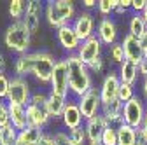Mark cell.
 I'll use <instances>...</instances> for the list:
<instances>
[{"mask_svg": "<svg viewBox=\"0 0 147 145\" xmlns=\"http://www.w3.org/2000/svg\"><path fill=\"white\" fill-rule=\"evenodd\" d=\"M54 56L47 51H30L23 56H18L14 61V74L18 77H28L32 75L37 82L49 86L54 66H56Z\"/></svg>", "mask_w": 147, "mask_h": 145, "instance_id": "obj_1", "label": "cell"}, {"mask_svg": "<svg viewBox=\"0 0 147 145\" xmlns=\"http://www.w3.org/2000/svg\"><path fill=\"white\" fill-rule=\"evenodd\" d=\"M67 65V74H68V89L70 96L74 100L81 98L89 89H93V74L89 72L88 65L82 63V60L77 54H67L63 58Z\"/></svg>", "mask_w": 147, "mask_h": 145, "instance_id": "obj_2", "label": "cell"}, {"mask_svg": "<svg viewBox=\"0 0 147 145\" xmlns=\"http://www.w3.org/2000/svg\"><path fill=\"white\" fill-rule=\"evenodd\" d=\"M76 17L77 11L72 0H49L44 4V19L56 30L65 25H72Z\"/></svg>", "mask_w": 147, "mask_h": 145, "instance_id": "obj_3", "label": "cell"}, {"mask_svg": "<svg viewBox=\"0 0 147 145\" xmlns=\"http://www.w3.org/2000/svg\"><path fill=\"white\" fill-rule=\"evenodd\" d=\"M4 44L9 51L16 52L18 56H23L30 52L32 33L23 21H12L4 32Z\"/></svg>", "mask_w": 147, "mask_h": 145, "instance_id": "obj_4", "label": "cell"}, {"mask_svg": "<svg viewBox=\"0 0 147 145\" xmlns=\"http://www.w3.org/2000/svg\"><path fill=\"white\" fill-rule=\"evenodd\" d=\"M145 108H147V101L144 98H140L138 95L135 98H131L128 103H124L123 105V121H124V124L131 126L135 130H140L144 117H145Z\"/></svg>", "mask_w": 147, "mask_h": 145, "instance_id": "obj_5", "label": "cell"}, {"mask_svg": "<svg viewBox=\"0 0 147 145\" xmlns=\"http://www.w3.org/2000/svg\"><path fill=\"white\" fill-rule=\"evenodd\" d=\"M32 98V87L28 84V79L25 77H11V87H9V95H7V103H18L28 107Z\"/></svg>", "mask_w": 147, "mask_h": 145, "instance_id": "obj_6", "label": "cell"}, {"mask_svg": "<svg viewBox=\"0 0 147 145\" xmlns=\"http://www.w3.org/2000/svg\"><path fill=\"white\" fill-rule=\"evenodd\" d=\"M77 105L81 108V114L84 117V121L95 117L98 114H102V96H100V89L93 87L88 93H84L81 98H77Z\"/></svg>", "mask_w": 147, "mask_h": 145, "instance_id": "obj_7", "label": "cell"}, {"mask_svg": "<svg viewBox=\"0 0 147 145\" xmlns=\"http://www.w3.org/2000/svg\"><path fill=\"white\" fill-rule=\"evenodd\" d=\"M96 25H98L96 17L91 14V11H81L72 23V26L76 30L77 37L81 39V42L88 40L89 37H93V35H96Z\"/></svg>", "mask_w": 147, "mask_h": 145, "instance_id": "obj_8", "label": "cell"}, {"mask_svg": "<svg viewBox=\"0 0 147 145\" xmlns=\"http://www.w3.org/2000/svg\"><path fill=\"white\" fill-rule=\"evenodd\" d=\"M49 91L54 95H60V96H70V89H68V74H67V65L65 60H58L56 66H54L53 72V77L49 82Z\"/></svg>", "mask_w": 147, "mask_h": 145, "instance_id": "obj_9", "label": "cell"}, {"mask_svg": "<svg viewBox=\"0 0 147 145\" xmlns=\"http://www.w3.org/2000/svg\"><path fill=\"white\" fill-rule=\"evenodd\" d=\"M102 51H103V44L100 42V39L96 37V35H93V37H89L88 40L81 42V46H79L76 54L82 60V63H86L89 66L93 61L102 58Z\"/></svg>", "mask_w": 147, "mask_h": 145, "instance_id": "obj_10", "label": "cell"}, {"mask_svg": "<svg viewBox=\"0 0 147 145\" xmlns=\"http://www.w3.org/2000/svg\"><path fill=\"white\" fill-rule=\"evenodd\" d=\"M42 17H44V4L39 2V0H30L28 7H26V12H25V17H23V23L30 30L32 37L40 32Z\"/></svg>", "mask_w": 147, "mask_h": 145, "instance_id": "obj_11", "label": "cell"}, {"mask_svg": "<svg viewBox=\"0 0 147 145\" xmlns=\"http://www.w3.org/2000/svg\"><path fill=\"white\" fill-rule=\"evenodd\" d=\"M117 35H119V28L114 17H100V21L96 25V37L100 39V42L110 47L112 44L117 42Z\"/></svg>", "mask_w": 147, "mask_h": 145, "instance_id": "obj_12", "label": "cell"}, {"mask_svg": "<svg viewBox=\"0 0 147 145\" xmlns=\"http://www.w3.org/2000/svg\"><path fill=\"white\" fill-rule=\"evenodd\" d=\"M119 87H121V81H119V75H117V70H110L103 77L102 86L98 87L100 89V96H102V105L117 100Z\"/></svg>", "mask_w": 147, "mask_h": 145, "instance_id": "obj_13", "label": "cell"}, {"mask_svg": "<svg viewBox=\"0 0 147 145\" xmlns=\"http://www.w3.org/2000/svg\"><path fill=\"white\" fill-rule=\"evenodd\" d=\"M61 122H63L67 131H72V130H77V128H82V126H84V117L81 114V108L77 105V100L68 98V103L65 107V112L61 115Z\"/></svg>", "mask_w": 147, "mask_h": 145, "instance_id": "obj_14", "label": "cell"}, {"mask_svg": "<svg viewBox=\"0 0 147 145\" xmlns=\"http://www.w3.org/2000/svg\"><path fill=\"white\" fill-rule=\"evenodd\" d=\"M56 40L67 51V54H76L81 46V39L77 37V33L72 25H65L56 30Z\"/></svg>", "mask_w": 147, "mask_h": 145, "instance_id": "obj_15", "label": "cell"}, {"mask_svg": "<svg viewBox=\"0 0 147 145\" xmlns=\"http://www.w3.org/2000/svg\"><path fill=\"white\" fill-rule=\"evenodd\" d=\"M121 44H123V49H124V58L128 61L135 63V65H140L145 56H144V51L140 47L138 39L133 37V35H130V33H126L123 37V40H121Z\"/></svg>", "mask_w": 147, "mask_h": 145, "instance_id": "obj_16", "label": "cell"}, {"mask_svg": "<svg viewBox=\"0 0 147 145\" xmlns=\"http://www.w3.org/2000/svg\"><path fill=\"white\" fill-rule=\"evenodd\" d=\"M107 128H109V122L102 114L84 121V130L88 135V142H100Z\"/></svg>", "mask_w": 147, "mask_h": 145, "instance_id": "obj_17", "label": "cell"}, {"mask_svg": "<svg viewBox=\"0 0 147 145\" xmlns=\"http://www.w3.org/2000/svg\"><path fill=\"white\" fill-rule=\"evenodd\" d=\"M123 105L119 100H114L110 103H103L102 105V115L107 119L109 126H112V128H119L121 124H124L123 121Z\"/></svg>", "mask_w": 147, "mask_h": 145, "instance_id": "obj_18", "label": "cell"}, {"mask_svg": "<svg viewBox=\"0 0 147 145\" xmlns=\"http://www.w3.org/2000/svg\"><path fill=\"white\" fill-rule=\"evenodd\" d=\"M26 115H28V124L37 128V130H42V131L51 121L46 107H40V105H32L30 103L26 107Z\"/></svg>", "mask_w": 147, "mask_h": 145, "instance_id": "obj_19", "label": "cell"}, {"mask_svg": "<svg viewBox=\"0 0 147 145\" xmlns=\"http://www.w3.org/2000/svg\"><path fill=\"white\" fill-rule=\"evenodd\" d=\"M67 103H68L67 96H60V95H54V93L49 91V96H47V101H46V110H47L49 117L54 119V121L61 119Z\"/></svg>", "mask_w": 147, "mask_h": 145, "instance_id": "obj_20", "label": "cell"}, {"mask_svg": "<svg viewBox=\"0 0 147 145\" xmlns=\"http://www.w3.org/2000/svg\"><path fill=\"white\" fill-rule=\"evenodd\" d=\"M9 115H11V124L18 131H23L28 128V115H26V107L18 105V103H9Z\"/></svg>", "mask_w": 147, "mask_h": 145, "instance_id": "obj_21", "label": "cell"}, {"mask_svg": "<svg viewBox=\"0 0 147 145\" xmlns=\"http://www.w3.org/2000/svg\"><path fill=\"white\" fill-rule=\"evenodd\" d=\"M117 75H119V81L121 84H130V86H135L137 81H138V65L131 63V61H128L124 60L119 68H117Z\"/></svg>", "mask_w": 147, "mask_h": 145, "instance_id": "obj_22", "label": "cell"}, {"mask_svg": "<svg viewBox=\"0 0 147 145\" xmlns=\"http://www.w3.org/2000/svg\"><path fill=\"white\" fill-rule=\"evenodd\" d=\"M42 135H44L42 130H37V128H33V126H28L26 130H23V131L18 133L16 143L18 145H39Z\"/></svg>", "mask_w": 147, "mask_h": 145, "instance_id": "obj_23", "label": "cell"}, {"mask_svg": "<svg viewBox=\"0 0 147 145\" xmlns=\"http://www.w3.org/2000/svg\"><path fill=\"white\" fill-rule=\"evenodd\" d=\"M147 32V23L144 21V17L140 12H133L128 19V33L133 35V37L140 39L142 35Z\"/></svg>", "mask_w": 147, "mask_h": 145, "instance_id": "obj_24", "label": "cell"}, {"mask_svg": "<svg viewBox=\"0 0 147 145\" xmlns=\"http://www.w3.org/2000/svg\"><path fill=\"white\" fill-rule=\"evenodd\" d=\"M138 138V130L128 124H121L117 128V145H135Z\"/></svg>", "mask_w": 147, "mask_h": 145, "instance_id": "obj_25", "label": "cell"}, {"mask_svg": "<svg viewBox=\"0 0 147 145\" xmlns=\"http://www.w3.org/2000/svg\"><path fill=\"white\" fill-rule=\"evenodd\" d=\"M26 7H28V2H25V0H11L9 2V16L12 17V21H23Z\"/></svg>", "mask_w": 147, "mask_h": 145, "instance_id": "obj_26", "label": "cell"}, {"mask_svg": "<svg viewBox=\"0 0 147 145\" xmlns=\"http://www.w3.org/2000/svg\"><path fill=\"white\" fill-rule=\"evenodd\" d=\"M116 7H117V0H100L96 5V11L102 17H110L114 14Z\"/></svg>", "mask_w": 147, "mask_h": 145, "instance_id": "obj_27", "label": "cell"}, {"mask_svg": "<svg viewBox=\"0 0 147 145\" xmlns=\"http://www.w3.org/2000/svg\"><path fill=\"white\" fill-rule=\"evenodd\" d=\"M109 60L116 63V65H121L126 58H124V49H123V44L121 42H116L109 47Z\"/></svg>", "mask_w": 147, "mask_h": 145, "instance_id": "obj_28", "label": "cell"}, {"mask_svg": "<svg viewBox=\"0 0 147 145\" xmlns=\"http://www.w3.org/2000/svg\"><path fill=\"white\" fill-rule=\"evenodd\" d=\"M137 93H135V86H130V84H121L119 87V95H117V100L121 103H128L131 98H135Z\"/></svg>", "mask_w": 147, "mask_h": 145, "instance_id": "obj_29", "label": "cell"}, {"mask_svg": "<svg viewBox=\"0 0 147 145\" xmlns=\"http://www.w3.org/2000/svg\"><path fill=\"white\" fill-rule=\"evenodd\" d=\"M68 136H70V140L76 143V145H88V135H86L84 126H82V128H77V130L68 131Z\"/></svg>", "mask_w": 147, "mask_h": 145, "instance_id": "obj_30", "label": "cell"}, {"mask_svg": "<svg viewBox=\"0 0 147 145\" xmlns=\"http://www.w3.org/2000/svg\"><path fill=\"white\" fill-rule=\"evenodd\" d=\"M0 133H2V138H4V142H5V145H12V143H16V140H18V131L12 124H9V126H5V128H2L0 130Z\"/></svg>", "mask_w": 147, "mask_h": 145, "instance_id": "obj_31", "label": "cell"}, {"mask_svg": "<svg viewBox=\"0 0 147 145\" xmlns=\"http://www.w3.org/2000/svg\"><path fill=\"white\" fill-rule=\"evenodd\" d=\"M100 142H102V145H117V128L109 126Z\"/></svg>", "mask_w": 147, "mask_h": 145, "instance_id": "obj_32", "label": "cell"}, {"mask_svg": "<svg viewBox=\"0 0 147 145\" xmlns=\"http://www.w3.org/2000/svg\"><path fill=\"white\" fill-rule=\"evenodd\" d=\"M11 124V115H9V103L5 100H0V130Z\"/></svg>", "mask_w": 147, "mask_h": 145, "instance_id": "obj_33", "label": "cell"}, {"mask_svg": "<svg viewBox=\"0 0 147 145\" xmlns=\"http://www.w3.org/2000/svg\"><path fill=\"white\" fill-rule=\"evenodd\" d=\"M11 87V77L7 74H0V100H7Z\"/></svg>", "mask_w": 147, "mask_h": 145, "instance_id": "obj_34", "label": "cell"}, {"mask_svg": "<svg viewBox=\"0 0 147 145\" xmlns=\"http://www.w3.org/2000/svg\"><path fill=\"white\" fill-rule=\"evenodd\" d=\"M54 136V142H56V145H76L70 136H68V131H63V130H58V131H54L53 133Z\"/></svg>", "mask_w": 147, "mask_h": 145, "instance_id": "obj_35", "label": "cell"}, {"mask_svg": "<svg viewBox=\"0 0 147 145\" xmlns=\"http://www.w3.org/2000/svg\"><path fill=\"white\" fill-rule=\"evenodd\" d=\"M47 96H49V93H44V91H35V93H32L30 103H32V105H40V107H46Z\"/></svg>", "mask_w": 147, "mask_h": 145, "instance_id": "obj_36", "label": "cell"}, {"mask_svg": "<svg viewBox=\"0 0 147 145\" xmlns=\"http://www.w3.org/2000/svg\"><path fill=\"white\" fill-rule=\"evenodd\" d=\"M105 66H107V60L102 56V58H98L96 61H93L88 68H89V72L91 74H102V72L105 70Z\"/></svg>", "mask_w": 147, "mask_h": 145, "instance_id": "obj_37", "label": "cell"}, {"mask_svg": "<svg viewBox=\"0 0 147 145\" xmlns=\"http://www.w3.org/2000/svg\"><path fill=\"white\" fill-rule=\"evenodd\" d=\"M130 9H131V0H117V7H116L114 14H117V16H124Z\"/></svg>", "mask_w": 147, "mask_h": 145, "instance_id": "obj_38", "label": "cell"}, {"mask_svg": "<svg viewBox=\"0 0 147 145\" xmlns=\"http://www.w3.org/2000/svg\"><path fill=\"white\" fill-rule=\"evenodd\" d=\"M39 145H56V142H54V136H53V133H46V131H44V135H42V138H40Z\"/></svg>", "mask_w": 147, "mask_h": 145, "instance_id": "obj_39", "label": "cell"}, {"mask_svg": "<svg viewBox=\"0 0 147 145\" xmlns=\"http://www.w3.org/2000/svg\"><path fill=\"white\" fill-rule=\"evenodd\" d=\"M147 4V0H131V11L133 12H142Z\"/></svg>", "mask_w": 147, "mask_h": 145, "instance_id": "obj_40", "label": "cell"}, {"mask_svg": "<svg viewBox=\"0 0 147 145\" xmlns=\"http://www.w3.org/2000/svg\"><path fill=\"white\" fill-rule=\"evenodd\" d=\"M98 2L95 0H82V11H89V9H96Z\"/></svg>", "mask_w": 147, "mask_h": 145, "instance_id": "obj_41", "label": "cell"}, {"mask_svg": "<svg viewBox=\"0 0 147 145\" xmlns=\"http://www.w3.org/2000/svg\"><path fill=\"white\" fill-rule=\"evenodd\" d=\"M138 42H140V47H142V51H144V56L147 58V32L138 39Z\"/></svg>", "mask_w": 147, "mask_h": 145, "instance_id": "obj_42", "label": "cell"}, {"mask_svg": "<svg viewBox=\"0 0 147 145\" xmlns=\"http://www.w3.org/2000/svg\"><path fill=\"white\" fill-rule=\"evenodd\" d=\"M138 74L144 75V77H147V58H144L142 63L138 65Z\"/></svg>", "mask_w": 147, "mask_h": 145, "instance_id": "obj_43", "label": "cell"}, {"mask_svg": "<svg viewBox=\"0 0 147 145\" xmlns=\"http://www.w3.org/2000/svg\"><path fill=\"white\" fill-rule=\"evenodd\" d=\"M5 68H7V60L4 56V52L0 51V74H5Z\"/></svg>", "mask_w": 147, "mask_h": 145, "instance_id": "obj_44", "label": "cell"}, {"mask_svg": "<svg viewBox=\"0 0 147 145\" xmlns=\"http://www.w3.org/2000/svg\"><path fill=\"white\" fill-rule=\"evenodd\" d=\"M145 138H147V108H145V117H144V122H142V126H140V130H138Z\"/></svg>", "mask_w": 147, "mask_h": 145, "instance_id": "obj_45", "label": "cell"}, {"mask_svg": "<svg viewBox=\"0 0 147 145\" xmlns=\"http://www.w3.org/2000/svg\"><path fill=\"white\" fill-rule=\"evenodd\" d=\"M142 96L147 101V77H144V82H142Z\"/></svg>", "mask_w": 147, "mask_h": 145, "instance_id": "obj_46", "label": "cell"}, {"mask_svg": "<svg viewBox=\"0 0 147 145\" xmlns=\"http://www.w3.org/2000/svg\"><path fill=\"white\" fill-rule=\"evenodd\" d=\"M135 145H147V138H145L140 131H138V138H137V143H135Z\"/></svg>", "mask_w": 147, "mask_h": 145, "instance_id": "obj_47", "label": "cell"}, {"mask_svg": "<svg viewBox=\"0 0 147 145\" xmlns=\"http://www.w3.org/2000/svg\"><path fill=\"white\" fill-rule=\"evenodd\" d=\"M140 14H142V17H144V21L147 23V4H145V7H144V11H142Z\"/></svg>", "mask_w": 147, "mask_h": 145, "instance_id": "obj_48", "label": "cell"}, {"mask_svg": "<svg viewBox=\"0 0 147 145\" xmlns=\"http://www.w3.org/2000/svg\"><path fill=\"white\" fill-rule=\"evenodd\" d=\"M88 145H102V142H88Z\"/></svg>", "mask_w": 147, "mask_h": 145, "instance_id": "obj_49", "label": "cell"}, {"mask_svg": "<svg viewBox=\"0 0 147 145\" xmlns=\"http://www.w3.org/2000/svg\"><path fill=\"white\" fill-rule=\"evenodd\" d=\"M0 145H5V142H4V138H2V133H0Z\"/></svg>", "mask_w": 147, "mask_h": 145, "instance_id": "obj_50", "label": "cell"}]
</instances>
